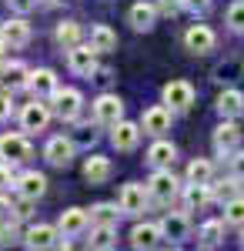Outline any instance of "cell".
<instances>
[{
	"instance_id": "cell-1",
	"label": "cell",
	"mask_w": 244,
	"mask_h": 251,
	"mask_svg": "<svg viewBox=\"0 0 244 251\" xmlns=\"http://www.w3.org/2000/svg\"><path fill=\"white\" fill-rule=\"evenodd\" d=\"M147 194H150V204L168 208L171 201L181 194V181L174 177L171 168H157V171L150 174V181H147Z\"/></svg>"
},
{
	"instance_id": "cell-2",
	"label": "cell",
	"mask_w": 244,
	"mask_h": 251,
	"mask_svg": "<svg viewBox=\"0 0 244 251\" xmlns=\"http://www.w3.org/2000/svg\"><path fill=\"white\" fill-rule=\"evenodd\" d=\"M80 111H84V94L77 87H57L50 94V114H57L60 121L74 124L80 117Z\"/></svg>"
},
{
	"instance_id": "cell-3",
	"label": "cell",
	"mask_w": 244,
	"mask_h": 251,
	"mask_svg": "<svg viewBox=\"0 0 244 251\" xmlns=\"http://www.w3.org/2000/svg\"><path fill=\"white\" fill-rule=\"evenodd\" d=\"M164 107H171V114H184L194 107V100H197V91H194V84L191 80H168L164 84Z\"/></svg>"
},
{
	"instance_id": "cell-4",
	"label": "cell",
	"mask_w": 244,
	"mask_h": 251,
	"mask_svg": "<svg viewBox=\"0 0 244 251\" xmlns=\"http://www.w3.org/2000/svg\"><path fill=\"white\" fill-rule=\"evenodd\" d=\"M47 124H50V104H44L40 97H34L30 104H24V111H20L24 134H40V131H47Z\"/></svg>"
},
{
	"instance_id": "cell-5",
	"label": "cell",
	"mask_w": 244,
	"mask_h": 251,
	"mask_svg": "<svg viewBox=\"0 0 244 251\" xmlns=\"http://www.w3.org/2000/svg\"><path fill=\"white\" fill-rule=\"evenodd\" d=\"M150 204V194H147V184H124L121 188V198H117V208H121V214H131V218H137V214H144Z\"/></svg>"
},
{
	"instance_id": "cell-6",
	"label": "cell",
	"mask_w": 244,
	"mask_h": 251,
	"mask_svg": "<svg viewBox=\"0 0 244 251\" xmlns=\"http://www.w3.org/2000/svg\"><path fill=\"white\" fill-rule=\"evenodd\" d=\"M67 67L74 71L77 77H94L97 74V50L91 44H74L71 50H67Z\"/></svg>"
},
{
	"instance_id": "cell-7",
	"label": "cell",
	"mask_w": 244,
	"mask_h": 251,
	"mask_svg": "<svg viewBox=\"0 0 244 251\" xmlns=\"http://www.w3.org/2000/svg\"><path fill=\"white\" fill-rule=\"evenodd\" d=\"M74 154H77L74 137L57 134V137H50V141L44 144V157H47V164H50V168H71Z\"/></svg>"
},
{
	"instance_id": "cell-8",
	"label": "cell",
	"mask_w": 244,
	"mask_h": 251,
	"mask_svg": "<svg viewBox=\"0 0 244 251\" xmlns=\"http://www.w3.org/2000/svg\"><path fill=\"white\" fill-rule=\"evenodd\" d=\"M244 141V131L238 127V121L234 117H224L221 124H218V131H214V151L221 157H227L231 151H238Z\"/></svg>"
},
{
	"instance_id": "cell-9",
	"label": "cell",
	"mask_w": 244,
	"mask_h": 251,
	"mask_svg": "<svg viewBox=\"0 0 244 251\" xmlns=\"http://www.w3.org/2000/svg\"><path fill=\"white\" fill-rule=\"evenodd\" d=\"M91 107H94V121L104 124V127H111V124H117V121L124 117V100L117 94H111V91H104Z\"/></svg>"
},
{
	"instance_id": "cell-10",
	"label": "cell",
	"mask_w": 244,
	"mask_h": 251,
	"mask_svg": "<svg viewBox=\"0 0 244 251\" xmlns=\"http://www.w3.org/2000/svg\"><path fill=\"white\" fill-rule=\"evenodd\" d=\"M214 44H218V34L207 27V24H191L188 30H184V47H188L191 54H211L214 50Z\"/></svg>"
},
{
	"instance_id": "cell-11",
	"label": "cell",
	"mask_w": 244,
	"mask_h": 251,
	"mask_svg": "<svg viewBox=\"0 0 244 251\" xmlns=\"http://www.w3.org/2000/svg\"><path fill=\"white\" fill-rule=\"evenodd\" d=\"M30 154H34V148H30L27 134H0V161L20 164V161H27Z\"/></svg>"
},
{
	"instance_id": "cell-12",
	"label": "cell",
	"mask_w": 244,
	"mask_h": 251,
	"mask_svg": "<svg viewBox=\"0 0 244 251\" xmlns=\"http://www.w3.org/2000/svg\"><path fill=\"white\" fill-rule=\"evenodd\" d=\"M30 37H34V30H30V24H27L24 17H10V20H3V24H0V40H3L10 50L27 47Z\"/></svg>"
},
{
	"instance_id": "cell-13",
	"label": "cell",
	"mask_w": 244,
	"mask_h": 251,
	"mask_svg": "<svg viewBox=\"0 0 244 251\" xmlns=\"http://www.w3.org/2000/svg\"><path fill=\"white\" fill-rule=\"evenodd\" d=\"M27 74H30V67L24 60H0V91L14 94L20 87H27Z\"/></svg>"
},
{
	"instance_id": "cell-14",
	"label": "cell",
	"mask_w": 244,
	"mask_h": 251,
	"mask_svg": "<svg viewBox=\"0 0 244 251\" xmlns=\"http://www.w3.org/2000/svg\"><path fill=\"white\" fill-rule=\"evenodd\" d=\"M87 228H91V211H84V208H67V211H60L57 231L64 234V238H80Z\"/></svg>"
},
{
	"instance_id": "cell-15",
	"label": "cell",
	"mask_w": 244,
	"mask_h": 251,
	"mask_svg": "<svg viewBox=\"0 0 244 251\" xmlns=\"http://www.w3.org/2000/svg\"><path fill=\"white\" fill-rule=\"evenodd\" d=\"M14 188H17V198H27L37 204L40 198L47 194V177L40 171H24L20 177H14Z\"/></svg>"
},
{
	"instance_id": "cell-16",
	"label": "cell",
	"mask_w": 244,
	"mask_h": 251,
	"mask_svg": "<svg viewBox=\"0 0 244 251\" xmlns=\"http://www.w3.org/2000/svg\"><path fill=\"white\" fill-rule=\"evenodd\" d=\"M111 144L117 151H134V148L141 144V124L121 117L117 124H111Z\"/></svg>"
},
{
	"instance_id": "cell-17",
	"label": "cell",
	"mask_w": 244,
	"mask_h": 251,
	"mask_svg": "<svg viewBox=\"0 0 244 251\" xmlns=\"http://www.w3.org/2000/svg\"><path fill=\"white\" fill-rule=\"evenodd\" d=\"M171 107H164V104H154V107H147L144 114H141V131L144 134H154L161 137L164 131H171Z\"/></svg>"
},
{
	"instance_id": "cell-18",
	"label": "cell",
	"mask_w": 244,
	"mask_h": 251,
	"mask_svg": "<svg viewBox=\"0 0 244 251\" xmlns=\"http://www.w3.org/2000/svg\"><path fill=\"white\" fill-rule=\"evenodd\" d=\"M57 87V74L50 71V67H37V71H30L27 74V91L34 97H40V100H50V94H54Z\"/></svg>"
},
{
	"instance_id": "cell-19",
	"label": "cell",
	"mask_w": 244,
	"mask_h": 251,
	"mask_svg": "<svg viewBox=\"0 0 244 251\" xmlns=\"http://www.w3.org/2000/svg\"><path fill=\"white\" fill-rule=\"evenodd\" d=\"M157 228H161V234H164V238H171V241L177 245V241L191 238V218L184 211H168L161 221H157Z\"/></svg>"
},
{
	"instance_id": "cell-20",
	"label": "cell",
	"mask_w": 244,
	"mask_h": 251,
	"mask_svg": "<svg viewBox=\"0 0 244 251\" xmlns=\"http://www.w3.org/2000/svg\"><path fill=\"white\" fill-rule=\"evenodd\" d=\"M57 238H60V231L57 228H50V225H34L30 231L20 238V245H27V248H57Z\"/></svg>"
},
{
	"instance_id": "cell-21",
	"label": "cell",
	"mask_w": 244,
	"mask_h": 251,
	"mask_svg": "<svg viewBox=\"0 0 244 251\" xmlns=\"http://www.w3.org/2000/svg\"><path fill=\"white\" fill-rule=\"evenodd\" d=\"M114 174V161L104 154H91L84 161V177L91 181V184H104V181H111Z\"/></svg>"
},
{
	"instance_id": "cell-22",
	"label": "cell",
	"mask_w": 244,
	"mask_h": 251,
	"mask_svg": "<svg viewBox=\"0 0 244 251\" xmlns=\"http://www.w3.org/2000/svg\"><path fill=\"white\" fill-rule=\"evenodd\" d=\"M218 114L221 117H244V94L238 87H224L221 97H218Z\"/></svg>"
},
{
	"instance_id": "cell-23",
	"label": "cell",
	"mask_w": 244,
	"mask_h": 251,
	"mask_svg": "<svg viewBox=\"0 0 244 251\" xmlns=\"http://www.w3.org/2000/svg\"><path fill=\"white\" fill-rule=\"evenodd\" d=\"M174 157H177V148H174L171 141H164V137H157L147 148V164L150 168H171Z\"/></svg>"
},
{
	"instance_id": "cell-24",
	"label": "cell",
	"mask_w": 244,
	"mask_h": 251,
	"mask_svg": "<svg viewBox=\"0 0 244 251\" xmlns=\"http://www.w3.org/2000/svg\"><path fill=\"white\" fill-rule=\"evenodd\" d=\"M87 44L94 47L97 54H111V50H117V34H114L107 24H97V27H91V37H87Z\"/></svg>"
},
{
	"instance_id": "cell-25",
	"label": "cell",
	"mask_w": 244,
	"mask_h": 251,
	"mask_svg": "<svg viewBox=\"0 0 244 251\" xmlns=\"http://www.w3.org/2000/svg\"><path fill=\"white\" fill-rule=\"evenodd\" d=\"M134 30H150L154 27V20H157V7L154 3H144V0H137L131 7V14H127Z\"/></svg>"
},
{
	"instance_id": "cell-26",
	"label": "cell",
	"mask_w": 244,
	"mask_h": 251,
	"mask_svg": "<svg viewBox=\"0 0 244 251\" xmlns=\"http://www.w3.org/2000/svg\"><path fill=\"white\" fill-rule=\"evenodd\" d=\"M214 201V194H211V184H184V208L188 211H197V208H207Z\"/></svg>"
},
{
	"instance_id": "cell-27",
	"label": "cell",
	"mask_w": 244,
	"mask_h": 251,
	"mask_svg": "<svg viewBox=\"0 0 244 251\" xmlns=\"http://www.w3.org/2000/svg\"><path fill=\"white\" fill-rule=\"evenodd\" d=\"M87 245L97 251H107V248H117V225H91V238Z\"/></svg>"
},
{
	"instance_id": "cell-28",
	"label": "cell",
	"mask_w": 244,
	"mask_h": 251,
	"mask_svg": "<svg viewBox=\"0 0 244 251\" xmlns=\"http://www.w3.org/2000/svg\"><path fill=\"white\" fill-rule=\"evenodd\" d=\"M54 40L64 47V50H71L74 44L84 40V27H80L77 20H60V24H57V30H54Z\"/></svg>"
},
{
	"instance_id": "cell-29",
	"label": "cell",
	"mask_w": 244,
	"mask_h": 251,
	"mask_svg": "<svg viewBox=\"0 0 244 251\" xmlns=\"http://www.w3.org/2000/svg\"><path fill=\"white\" fill-rule=\"evenodd\" d=\"M161 228L157 225H134V231H131V245L134 248H157L161 245Z\"/></svg>"
},
{
	"instance_id": "cell-30",
	"label": "cell",
	"mask_w": 244,
	"mask_h": 251,
	"mask_svg": "<svg viewBox=\"0 0 244 251\" xmlns=\"http://www.w3.org/2000/svg\"><path fill=\"white\" fill-rule=\"evenodd\" d=\"M221 241H224V221H218V218L214 221H204L201 231H197V245L201 248H218Z\"/></svg>"
},
{
	"instance_id": "cell-31",
	"label": "cell",
	"mask_w": 244,
	"mask_h": 251,
	"mask_svg": "<svg viewBox=\"0 0 244 251\" xmlns=\"http://www.w3.org/2000/svg\"><path fill=\"white\" fill-rule=\"evenodd\" d=\"M184 177H188L191 184H211V181H214V164H211L207 157H194L188 164V174H184Z\"/></svg>"
},
{
	"instance_id": "cell-32",
	"label": "cell",
	"mask_w": 244,
	"mask_h": 251,
	"mask_svg": "<svg viewBox=\"0 0 244 251\" xmlns=\"http://www.w3.org/2000/svg\"><path fill=\"white\" fill-rule=\"evenodd\" d=\"M241 188H244V181H241V177H234V174L224 177V181H218V184L211 181V194H214V201H231V198L241 194Z\"/></svg>"
},
{
	"instance_id": "cell-33",
	"label": "cell",
	"mask_w": 244,
	"mask_h": 251,
	"mask_svg": "<svg viewBox=\"0 0 244 251\" xmlns=\"http://www.w3.org/2000/svg\"><path fill=\"white\" fill-rule=\"evenodd\" d=\"M121 221V208L117 204H107V201H100L91 208V225H117Z\"/></svg>"
},
{
	"instance_id": "cell-34",
	"label": "cell",
	"mask_w": 244,
	"mask_h": 251,
	"mask_svg": "<svg viewBox=\"0 0 244 251\" xmlns=\"http://www.w3.org/2000/svg\"><path fill=\"white\" fill-rule=\"evenodd\" d=\"M224 225H231V228H244V198L241 194L231 198V201H224Z\"/></svg>"
},
{
	"instance_id": "cell-35",
	"label": "cell",
	"mask_w": 244,
	"mask_h": 251,
	"mask_svg": "<svg viewBox=\"0 0 244 251\" xmlns=\"http://www.w3.org/2000/svg\"><path fill=\"white\" fill-rule=\"evenodd\" d=\"M227 27L234 30V34H244V0H234L231 7H227Z\"/></svg>"
},
{
	"instance_id": "cell-36",
	"label": "cell",
	"mask_w": 244,
	"mask_h": 251,
	"mask_svg": "<svg viewBox=\"0 0 244 251\" xmlns=\"http://www.w3.org/2000/svg\"><path fill=\"white\" fill-rule=\"evenodd\" d=\"M154 7H157V14H161V17H177V14L184 10V3H181V0H154Z\"/></svg>"
},
{
	"instance_id": "cell-37",
	"label": "cell",
	"mask_w": 244,
	"mask_h": 251,
	"mask_svg": "<svg viewBox=\"0 0 244 251\" xmlns=\"http://www.w3.org/2000/svg\"><path fill=\"white\" fill-rule=\"evenodd\" d=\"M227 164H231V174L244 181V148H238V151H231V154H227Z\"/></svg>"
},
{
	"instance_id": "cell-38",
	"label": "cell",
	"mask_w": 244,
	"mask_h": 251,
	"mask_svg": "<svg viewBox=\"0 0 244 251\" xmlns=\"http://www.w3.org/2000/svg\"><path fill=\"white\" fill-rule=\"evenodd\" d=\"M181 3H184V10H191L194 17H204L207 10H211V3H214V0H181Z\"/></svg>"
},
{
	"instance_id": "cell-39",
	"label": "cell",
	"mask_w": 244,
	"mask_h": 251,
	"mask_svg": "<svg viewBox=\"0 0 244 251\" xmlns=\"http://www.w3.org/2000/svg\"><path fill=\"white\" fill-rule=\"evenodd\" d=\"M10 184H14V164L0 161V191H7Z\"/></svg>"
},
{
	"instance_id": "cell-40",
	"label": "cell",
	"mask_w": 244,
	"mask_h": 251,
	"mask_svg": "<svg viewBox=\"0 0 244 251\" xmlns=\"http://www.w3.org/2000/svg\"><path fill=\"white\" fill-rule=\"evenodd\" d=\"M10 114H14V100H10V94H7V91H0V124H3Z\"/></svg>"
},
{
	"instance_id": "cell-41",
	"label": "cell",
	"mask_w": 244,
	"mask_h": 251,
	"mask_svg": "<svg viewBox=\"0 0 244 251\" xmlns=\"http://www.w3.org/2000/svg\"><path fill=\"white\" fill-rule=\"evenodd\" d=\"M7 3H10V10H17L20 17H24V14H30V10L37 7V0H7Z\"/></svg>"
},
{
	"instance_id": "cell-42",
	"label": "cell",
	"mask_w": 244,
	"mask_h": 251,
	"mask_svg": "<svg viewBox=\"0 0 244 251\" xmlns=\"http://www.w3.org/2000/svg\"><path fill=\"white\" fill-rule=\"evenodd\" d=\"M10 218H14V201L0 191V221H10Z\"/></svg>"
},
{
	"instance_id": "cell-43",
	"label": "cell",
	"mask_w": 244,
	"mask_h": 251,
	"mask_svg": "<svg viewBox=\"0 0 244 251\" xmlns=\"http://www.w3.org/2000/svg\"><path fill=\"white\" fill-rule=\"evenodd\" d=\"M94 80H100V84L107 87V84L114 80V74H111V71H100V67H97V77H94Z\"/></svg>"
},
{
	"instance_id": "cell-44",
	"label": "cell",
	"mask_w": 244,
	"mask_h": 251,
	"mask_svg": "<svg viewBox=\"0 0 244 251\" xmlns=\"http://www.w3.org/2000/svg\"><path fill=\"white\" fill-rule=\"evenodd\" d=\"M7 50H10V47H7V44L0 40V60H7Z\"/></svg>"
},
{
	"instance_id": "cell-45",
	"label": "cell",
	"mask_w": 244,
	"mask_h": 251,
	"mask_svg": "<svg viewBox=\"0 0 244 251\" xmlns=\"http://www.w3.org/2000/svg\"><path fill=\"white\" fill-rule=\"evenodd\" d=\"M241 231H244V228H241ZM241 248H244V234H241Z\"/></svg>"
},
{
	"instance_id": "cell-46",
	"label": "cell",
	"mask_w": 244,
	"mask_h": 251,
	"mask_svg": "<svg viewBox=\"0 0 244 251\" xmlns=\"http://www.w3.org/2000/svg\"><path fill=\"white\" fill-rule=\"evenodd\" d=\"M0 228H3V221H0Z\"/></svg>"
}]
</instances>
